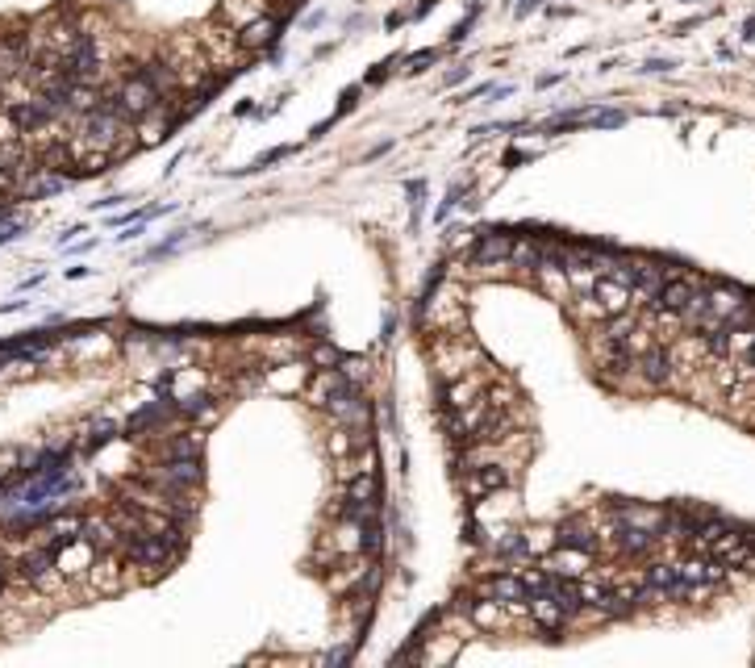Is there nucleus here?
Here are the masks:
<instances>
[{
    "label": "nucleus",
    "instance_id": "1a4fd4ad",
    "mask_svg": "<svg viewBox=\"0 0 755 668\" xmlns=\"http://www.w3.org/2000/svg\"><path fill=\"white\" fill-rule=\"evenodd\" d=\"M464 615L476 631H501V623H505V606L480 593V597H467L464 602Z\"/></svg>",
    "mask_w": 755,
    "mask_h": 668
},
{
    "label": "nucleus",
    "instance_id": "ddd939ff",
    "mask_svg": "<svg viewBox=\"0 0 755 668\" xmlns=\"http://www.w3.org/2000/svg\"><path fill=\"white\" fill-rule=\"evenodd\" d=\"M555 539L563 543V548H580V551H589L593 556L597 551V535H593V527H589V518H563L560 522V530H555Z\"/></svg>",
    "mask_w": 755,
    "mask_h": 668
},
{
    "label": "nucleus",
    "instance_id": "0eeeda50",
    "mask_svg": "<svg viewBox=\"0 0 755 668\" xmlns=\"http://www.w3.org/2000/svg\"><path fill=\"white\" fill-rule=\"evenodd\" d=\"M534 284L547 292L551 301H568L572 297V281H568V268H563L560 259H543L539 268H534Z\"/></svg>",
    "mask_w": 755,
    "mask_h": 668
},
{
    "label": "nucleus",
    "instance_id": "39448f33",
    "mask_svg": "<svg viewBox=\"0 0 755 668\" xmlns=\"http://www.w3.org/2000/svg\"><path fill=\"white\" fill-rule=\"evenodd\" d=\"M501 489H509V472L501 468V463H480V468H467L464 476V493L472 497V501H485V497H496Z\"/></svg>",
    "mask_w": 755,
    "mask_h": 668
},
{
    "label": "nucleus",
    "instance_id": "20e7f679",
    "mask_svg": "<svg viewBox=\"0 0 755 668\" xmlns=\"http://www.w3.org/2000/svg\"><path fill=\"white\" fill-rule=\"evenodd\" d=\"M672 351L668 347H656L651 343L647 351H638L635 356V380H643L647 388H664L672 380Z\"/></svg>",
    "mask_w": 755,
    "mask_h": 668
},
{
    "label": "nucleus",
    "instance_id": "dca6fc26",
    "mask_svg": "<svg viewBox=\"0 0 755 668\" xmlns=\"http://www.w3.org/2000/svg\"><path fill=\"white\" fill-rule=\"evenodd\" d=\"M201 443H205V434L184 431V434H175V439L163 443V455H188V460H201Z\"/></svg>",
    "mask_w": 755,
    "mask_h": 668
},
{
    "label": "nucleus",
    "instance_id": "7ed1b4c3",
    "mask_svg": "<svg viewBox=\"0 0 755 668\" xmlns=\"http://www.w3.org/2000/svg\"><path fill=\"white\" fill-rule=\"evenodd\" d=\"M702 289H705V284L697 281V276H676V272H672L668 284H664V289H659L647 305H651L656 313H676V318H680V313L689 310V301H693V297H697Z\"/></svg>",
    "mask_w": 755,
    "mask_h": 668
},
{
    "label": "nucleus",
    "instance_id": "6e6552de",
    "mask_svg": "<svg viewBox=\"0 0 755 668\" xmlns=\"http://www.w3.org/2000/svg\"><path fill=\"white\" fill-rule=\"evenodd\" d=\"M526 610H530V618H534L543 631H563V626H568V618H572L560 602H555V597H551V593H530V597H526Z\"/></svg>",
    "mask_w": 755,
    "mask_h": 668
},
{
    "label": "nucleus",
    "instance_id": "4468645a",
    "mask_svg": "<svg viewBox=\"0 0 755 668\" xmlns=\"http://www.w3.org/2000/svg\"><path fill=\"white\" fill-rule=\"evenodd\" d=\"M80 535H84V518L80 514H59L46 522V543H54V548H71Z\"/></svg>",
    "mask_w": 755,
    "mask_h": 668
},
{
    "label": "nucleus",
    "instance_id": "2eb2a0df",
    "mask_svg": "<svg viewBox=\"0 0 755 668\" xmlns=\"http://www.w3.org/2000/svg\"><path fill=\"white\" fill-rule=\"evenodd\" d=\"M480 397V393H476V385L472 380H443V406L447 410H464V406H472V401Z\"/></svg>",
    "mask_w": 755,
    "mask_h": 668
},
{
    "label": "nucleus",
    "instance_id": "f257e3e1",
    "mask_svg": "<svg viewBox=\"0 0 755 668\" xmlns=\"http://www.w3.org/2000/svg\"><path fill=\"white\" fill-rule=\"evenodd\" d=\"M630 301H635V289L618 284L614 276H601V281H597L589 292H580V318L605 326L609 318H618V313L630 310Z\"/></svg>",
    "mask_w": 755,
    "mask_h": 668
},
{
    "label": "nucleus",
    "instance_id": "a211bd4d",
    "mask_svg": "<svg viewBox=\"0 0 755 668\" xmlns=\"http://www.w3.org/2000/svg\"><path fill=\"white\" fill-rule=\"evenodd\" d=\"M313 364H322V367H338L343 364V356H338L330 343H322V347H313Z\"/></svg>",
    "mask_w": 755,
    "mask_h": 668
},
{
    "label": "nucleus",
    "instance_id": "9d476101",
    "mask_svg": "<svg viewBox=\"0 0 755 668\" xmlns=\"http://www.w3.org/2000/svg\"><path fill=\"white\" fill-rule=\"evenodd\" d=\"M80 539L92 543L97 551H118L121 548V530H118V522H113V514L84 518V535H80Z\"/></svg>",
    "mask_w": 755,
    "mask_h": 668
},
{
    "label": "nucleus",
    "instance_id": "f8f14e48",
    "mask_svg": "<svg viewBox=\"0 0 755 668\" xmlns=\"http://www.w3.org/2000/svg\"><path fill=\"white\" fill-rule=\"evenodd\" d=\"M472 251H476V263L496 268V263H509V255H514V238L509 234H480L472 243Z\"/></svg>",
    "mask_w": 755,
    "mask_h": 668
},
{
    "label": "nucleus",
    "instance_id": "6ab92c4d",
    "mask_svg": "<svg viewBox=\"0 0 755 668\" xmlns=\"http://www.w3.org/2000/svg\"><path fill=\"white\" fill-rule=\"evenodd\" d=\"M747 364H751V367H755V343H751V351H747Z\"/></svg>",
    "mask_w": 755,
    "mask_h": 668
},
{
    "label": "nucleus",
    "instance_id": "f03ea898",
    "mask_svg": "<svg viewBox=\"0 0 755 668\" xmlns=\"http://www.w3.org/2000/svg\"><path fill=\"white\" fill-rule=\"evenodd\" d=\"M22 577L33 585V589H51L63 572H59V548L54 543H38L22 556Z\"/></svg>",
    "mask_w": 755,
    "mask_h": 668
},
{
    "label": "nucleus",
    "instance_id": "9b49d317",
    "mask_svg": "<svg viewBox=\"0 0 755 668\" xmlns=\"http://www.w3.org/2000/svg\"><path fill=\"white\" fill-rule=\"evenodd\" d=\"M547 568L555 572V577H572V581H580V577H589V551L563 548L560 543V551H551L547 556Z\"/></svg>",
    "mask_w": 755,
    "mask_h": 668
},
{
    "label": "nucleus",
    "instance_id": "423d86ee",
    "mask_svg": "<svg viewBox=\"0 0 755 668\" xmlns=\"http://www.w3.org/2000/svg\"><path fill=\"white\" fill-rule=\"evenodd\" d=\"M480 593L493 597V602H501L505 610H509V606H526V597H530L526 581H522V572H493V577L480 585Z\"/></svg>",
    "mask_w": 755,
    "mask_h": 668
},
{
    "label": "nucleus",
    "instance_id": "f3484780",
    "mask_svg": "<svg viewBox=\"0 0 755 668\" xmlns=\"http://www.w3.org/2000/svg\"><path fill=\"white\" fill-rule=\"evenodd\" d=\"M175 410H180L184 418H205V422H213L217 418V401L209 397V393H193V397H184Z\"/></svg>",
    "mask_w": 755,
    "mask_h": 668
}]
</instances>
